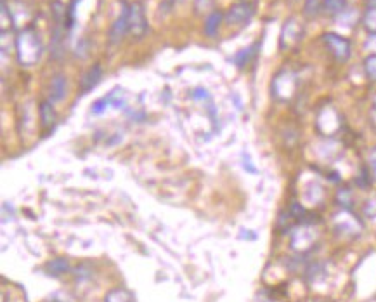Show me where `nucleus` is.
<instances>
[{"label": "nucleus", "mask_w": 376, "mask_h": 302, "mask_svg": "<svg viewBox=\"0 0 376 302\" xmlns=\"http://www.w3.org/2000/svg\"><path fill=\"white\" fill-rule=\"evenodd\" d=\"M17 61L21 66H33L40 61L42 42L33 28H24L16 37Z\"/></svg>", "instance_id": "f257e3e1"}, {"label": "nucleus", "mask_w": 376, "mask_h": 302, "mask_svg": "<svg viewBox=\"0 0 376 302\" xmlns=\"http://www.w3.org/2000/svg\"><path fill=\"white\" fill-rule=\"evenodd\" d=\"M343 129V118L338 110L333 106H325L318 111L316 117V131L325 139H333Z\"/></svg>", "instance_id": "f03ea898"}, {"label": "nucleus", "mask_w": 376, "mask_h": 302, "mask_svg": "<svg viewBox=\"0 0 376 302\" xmlns=\"http://www.w3.org/2000/svg\"><path fill=\"white\" fill-rule=\"evenodd\" d=\"M298 89V79L291 70H281L276 77L272 79V97L279 103H288L295 97Z\"/></svg>", "instance_id": "7ed1b4c3"}, {"label": "nucleus", "mask_w": 376, "mask_h": 302, "mask_svg": "<svg viewBox=\"0 0 376 302\" xmlns=\"http://www.w3.org/2000/svg\"><path fill=\"white\" fill-rule=\"evenodd\" d=\"M333 230L342 237H359L364 230V224L361 217L352 209H340L335 216L332 217Z\"/></svg>", "instance_id": "20e7f679"}, {"label": "nucleus", "mask_w": 376, "mask_h": 302, "mask_svg": "<svg viewBox=\"0 0 376 302\" xmlns=\"http://www.w3.org/2000/svg\"><path fill=\"white\" fill-rule=\"evenodd\" d=\"M318 240L319 233L316 226H312V224H298L297 228L291 230L290 247L291 251L298 252V254H307L309 251L316 247Z\"/></svg>", "instance_id": "39448f33"}, {"label": "nucleus", "mask_w": 376, "mask_h": 302, "mask_svg": "<svg viewBox=\"0 0 376 302\" xmlns=\"http://www.w3.org/2000/svg\"><path fill=\"white\" fill-rule=\"evenodd\" d=\"M321 40H322V44L326 45V49H328L329 54H332L333 58L336 59V61H338V63H347V61H349L350 54H352V47H350L349 38H345V37H342V35L329 31V33L322 35Z\"/></svg>", "instance_id": "423d86ee"}, {"label": "nucleus", "mask_w": 376, "mask_h": 302, "mask_svg": "<svg viewBox=\"0 0 376 302\" xmlns=\"http://www.w3.org/2000/svg\"><path fill=\"white\" fill-rule=\"evenodd\" d=\"M147 31L146 10L140 2H133L129 6V33L132 37L140 38Z\"/></svg>", "instance_id": "0eeeda50"}, {"label": "nucleus", "mask_w": 376, "mask_h": 302, "mask_svg": "<svg viewBox=\"0 0 376 302\" xmlns=\"http://www.w3.org/2000/svg\"><path fill=\"white\" fill-rule=\"evenodd\" d=\"M253 14H255V6H253V3H234L226 13V23L231 24V26H245L247 23H250Z\"/></svg>", "instance_id": "6e6552de"}, {"label": "nucleus", "mask_w": 376, "mask_h": 302, "mask_svg": "<svg viewBox=\"0 0 376 302\" xmlns=\"http://www.w3.org/2000/svg\"><path fill=\"white\" fill-rule=\"evenodd\" d=\"M304 35V28L298 23V19L291 17L284 23L283 31H281V49H290L293 47L295 44H298Z\"/></svg>", "instance_id": "1a4fd4ad"}, {"label": "nucleus", "mask_w": 376, "mask_h": 302, "mask_svg": "<svg viewBox=\"0 0 376 302\" xmlns=\"http://www.w3.org/2000/svg\"><path fill=\"white\" fill-rule=\"evenodd\" d=\"M126 31H129V6L124 3L122 14L117 17V21H115L113 26H111V30H110L111 44H118V42H122V38L125 37Z\"/></svg>", "instance_id": "9d476101"}, {"label": "nucleus", "mask_w": 376, "mask_h": 302, "mask_svg": "<svg viewBox=\"0 0 376 302\" xmlns=\"http://www.w3.org/2000/svg\"><path fill=\"white\" fill-rule=\"evenodd\" d=\"M101 77H103V68H101V65H94L92 68L82 77V80H80V90H82V94L90 93V90L101 82Z\"/></svg>", "instance_id": "9b49d317"}, {"label": "nucleus", "mask_w": 376, "mask_h": 302, "mask_svg": "<svg viewBox=\"0 0 376 302\" xmlns=\"http://www.w3.org/2000/svg\"><path fill=\"white\" fill-rule=\"evenodd\" d=\"M259 47H260V42H255V44L250 45V47L241 49V51L233 58V63L238 66V68H241V70L247 68V66L250 65L252 59L256 56V52H259Z\"/></svg>", "instance_id": "f8f14e48"}, {"label": "nucleus", "mask_w": 376, "mask_h": 302, "mask_svg": "<svg viewBox=\"0 0 376 302\" xmlns=\"http://www.w3.org/2000/svg\"><path fill=\"white\" fill-rule=\"evenodd\" d=\"M65 96H66V77L56 75L54 79L51 80V93H49V97H51L52 103H59V101H63Z\"/></svg>", "instance_id": "ddd939ff"}, {"label": "nucleus", "mask_w": 376, "mask_h": 302, "mask_svg": "<svg viewBox=\"0 0 376 302\" xmlns=\"http://www.w3.org/2000/svg\"><path fill=\"white\" fill-rule=\"evenodd\" d=\"M347 9L345 0H322V10L329 16H342Z\"/></svg>", "instance_id": "4468645a"}, {"label": "nucleus", "mask_w": 376, "mask_h": 302, "mask_svg": "<svg viewBox=\"0 0 376 302\" xmlns=\"http://www.w3.org/2000/svg\"><path fill=\"white\" fill-rule=\"evenodd\" d=\"M222 19H224V16L220 10H213V13H210L205 21V33L209 35V37H213V35L219 31Z\"/></svg>", "instance_id": "2eb2a0df"}, {"label": "nucleus", "mask_w": 376, "mask_h": 302, "mask_svg": "<svg viewBox=\"0 0 376 302\" xmlns=\"http://www.w3.org/2000/svg\"><path fill=\"white\" fill-rule=\"evenodd\" d=\"M45 271L52 276H61L70 271V264L66 259H52V261H49L47 266H45Z\"/></svg>", "instance_id": "dca6fc26"}, {"label": "nucleus", "mask_w": 376, "mask_h": 302, "mask_svg": "<svg viewBox=\"0 0 376 302\" xmlns=\"http://www.w3.org/2000/svg\"><path fill=\"white\" fill-rule=\"evenodd\" d=\"M40 120L44 127H51L56 124V111L52 106V101H44L40 104Z\"/></svg>", "instance_id": "f3484780"}, {"label": "nucleus", "mask_w": 376, "mask_h": 302, "mask_svg": "<svg viewBox=\"0 0 376 302\" xmlns=\"http://www.w3.org/2000/svg\"><path fill=\"white\" fill-rule=\"evenodd\" d=\"M104 302H133V296L125 289H113L106 294Z\"/></svg>", "instance_id": "a211bd4d"}, {"label": "nucleus", "mask_w": 376, "mask_h": 302, "mask_svg": "<svg viewBox=\"0 0 376 302\" xmlns=\"http://www.w3.org/2000/svg\"><path fill=\"white\" fill-rule=\"evenodd\" d=\"M14 16H13V10H10V7L7 6L6 0H2V19H0V26H2V33H6L7 30H10V28L14 26Z\"/></svg>", "instance_id": "6ab92c4d"}, {"label": "nucleus", "mask_w": 376, "mask_h": 302, "mask_svg": "<svg viewBox=\"0 0 376 302\" xmlns=\"http://www.w3.org/2000/svg\"><path fill=\"white\" fill-rule=\"evenodd\" d=\"M336 202H338L340 209H352L354 196L352 191L349 188H342L338 193H336Z\"/></svg>", "instance_id": "aec40b11"}, {"label": "nucleus", "mask_w": 376, "mask_h": 302, "mask_svg": "<svg viewBox=\"0 0 376 302\" xmlns=\"http://www.w3.org/2000/svg\"><path fill=\"white\" fill-rule=\"evenodd\" d=\"M364 73H366L370 82H376V54H368L364 59Z\"/></svg>", "instance_id": "412c9836"}, {"label": "nucleus", "mask_w": 376, "mask_h": 302, "mask_svg": "<svg viewBox=\"0 0 376 302\" xmlns=\"http://www.w3.org/2000/svg\"><path fill=\"white\" fill-rule=\"evenodd\" d=\"M321 10H322L321 0H307L304 6V14L309 17V19L319 16V14H321Z\"/></svg>", "instance_id": "4be33fe9"}, {"label": "nucleus", "mask_w": 376, "mask_h": 302, "mask_svg": "<svg viewBox=\"0 0 376 302\" xmlns=\"http://www.w3.org/2000/svg\"><path fill=\"white\" fill-rule=\"evenodd\" d=\"M363 24L370 33H376V7H368L363 16Z\"/></svg>", "instance_id": "5701e85b"}, {"label": "nucleus", "mask_w": 376, "mask_h": 302, "mask_svg": "<svg viewBox=\"0 0 376 302\" xmlns=\"http://www.w3.org/2000/svg\"><path fill=\"white\" fill-rule=\"evenodd\" d=\"M373 174H371V170H368L366 167L364 168H361V174L357 175V179H356V182H357V186H359V188H368V186L371 184V181H373Z\"/></svg>", "instance_id": "b1692460"}, {"label": "nucleus", "mask_w": 376, "mask_h": 302, "mask_svg": "<svg viewBox=\"0 0 376 302\" xmlns=\"http://www.w3.org/2000/svg\"><path fill=\"white\" fill-rule=\"evenodd\" d=\"M363 214L366 219H376V198L368 200L363 207Z\"/></svg>", "instance_id": "393cba45"}, {"label": "nucleus", "mask_w": 376, "mask_h": 302, "mask_svg": "<svg viewBox=\"0 0 376 302\" xmlns=\"http://www.w3.org/2000/svg\"><path fill=\"white\" fill-rule=\"evenodd\" d=\"M110 96H106V97H103V100H97L96 103L92 104V113H103L104 110H106L108 106H110Z\"/></svg>", "instance_id": "a878e982"}, {"label": "nucleus", "mask_w": 376, "mask_h": 302, "mask_svg": "<svg viewBox=\"0 0 376 302\" xmlns=\"http://www.w3.org/2000/svg\"><path fill=\"white\" fill-rule=\"evenodd\" d=\"M213 2H215V0H195L196 10H198V13H205V10H210L212 9Z\"/></svg>", "instance_id": "bb28decb"}, {"label": "nucleus", "mask_w": 376, "mask_h": 302, "mask_svg": "<svg viewBox=\"0 0 376 302\" xmlns=\"http://www.w3.org/2000/svg\"><path fill=\"white\" fill-rule=\"evenodd\" d=\"M364 49L370 51V54H376V33L370 35V38H368L366 44H364Z\"/></svg>", "instance_id": "cd10ccee"}, {"label": "nucleus", "mask_w": 376, "mask_h": 302, "mask_svg": "<svg viewBox=\"0 0 376 302\" xmlns=\"http://www.w3.org/2000/svg\"><path fill=\"white\" fill-rule=\"evenodd\" d=\"M370 170L373 174V179H376V148L371 150L370 153Z\"/></svg>", "instance_id": "c85d7f7f"}, {"label": "nucleus", "mask_w": 376, "mask_h": 302, "mask_svg": "<svg viewBox=\"0 0 376 302\" xmlns=\"http://www.w3.org/2000/svg\"><path fill=\"white\" fill-rule=\"evenodd\" d=\"M247 158H248V154H243V164H245L243 167H245V170H248V172H250V174H256V172H259V170H256V168L253 167L252 161L247 160Z\"/></svg>", "instance_id": "c756f323"}, {"label": "nucleus", "mask_w": 376, "mask_h": 302, "mask_svg": "<svg viewBox=\"0 0 376 302\" xmlns=\"http://www.w3.org/2000/svg\"><path fill=\"white\" fill-rule=\"evenodd\" d=\"M370 117H371V124H373V127L376 129V106H375V104H373V108H371Z\"/></svg>", "instance_id": "7c9ffc66"}, {"label": "nucleus", "mask_w": 376, "mask_h": 302, "mask_svg": "<svg viewBox=\"0 0 376 302\" xmlns=\"http://www.w3.org/2000/svg\"><path fill=\"white\" fill-rule=\"evenodd\" d=\"M368 7H376V0H366Z\"/></svg>", "instance_id": "2f4dec72"}, {"label": "nucleus", "mask_w": 376, "mask_h": 302, "mask_svg": "<svg viewBox=\"0 0 376 302\" xmlns=\"http://www.w3.org/2000/svg\"><path fill=\"white\" fill-rule=\"evenodd\" d=\"M373 104L376 106V94H375V100H373Z\"/></svg>", "instance_id": "473e14b6"}]
</instances>
